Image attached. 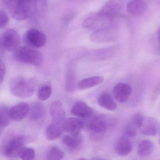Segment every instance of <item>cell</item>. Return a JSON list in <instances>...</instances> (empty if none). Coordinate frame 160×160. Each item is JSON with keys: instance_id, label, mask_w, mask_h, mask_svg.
<instances>
[{"instance_id": "cell-13", "label": "cell", "mask_w": 160, "mask_h": 160, "mask_svg": "<svg viewBox=\"0 0 160 160\" xmlns=\"http://www.w3.org/2000/svg\"><path fill=\"white\" fill-rule=\"evenodd\" d=\"M148 8L145 0H130L126 6L127 12L131 15L139 16L145 13Z\"/></svg>"}, {"instance_id": "cell-26", "label": "cell", "mask_w": 160, "mask_h": 160, "mask_svg": "<svg viewBox=\"0 0 160 160\" xmlns=\"http://www.w3.org/2000/svg\"><path fill=\"white\" fill-rule=\"evenodd\" d=\"M9 110L7 107L1 106L0 108V116H1V129L6 128L10 124V120L11 119L9 114Z\"/></svg>"}, {"instance_id": "cell-11", "label": "cell", "mask_w": 160, "mask_h": 160, "mask_svg": "<svg viewBox=\"0 0 160 160\" xmlns=\"http://www.w3.org/2000/svg\"><path fill=\"white\" fill-rule=\"evenodd\" d=\"M121 10L120 4L116 0H110L97 13L98 15L108 19L117 17Z\"/></svg>"}, {"instance_id": "cell-17", "label": "cell", "mask_w": 160, "mask_h": 160, "mask_svg": "<svg viewBox=\"0 0 160 160\" xmlns=\"http://www.w3.org/2000/svg\"><path fill=\"white\" fill-rule=\"evenodd\" d=\"M92 112V108L86 103L81 101L75 103L71 109V113L73 115L83 118H90Z\"/></svg>"}, {"instance_id": "cell-20", "label": "cell", "mask_w": 160, "mask_h": 160, "mask_svg": "<svg viewBox=\"0 0 160 160\" xmlns=\"http://www.w3.org/2000/svg\"><path fill=\"white\" fill-rule=\"evenodd\" d=\"M62 142L68 149L72 151H76L80 148L82 145V137L80 135H65L62 138Z\"/></svg>"}, {"instance_id": "cell-1", "label": "cell", "mask_w": 160, "mask_h": 160, "mask_svg": "<svg viewBox=\"0 0 160 160\" xmlns=\"http://www.w3.org/2000/svg\"><path fill=\"white\" fill-rule=\"evenodd\" d=\"M33 140L32 137L30 136L15 135L8 137L2 145V154L6 158H19L26 148L25 145L29 144Z\"/></svg>"}, {"instance_id": "cell-4", "label": "cell", "mask_w": 160, "mask_h": 160, "mask_svg": "<svg viewBox=\"0 0 160 160\" xmlns=\"http://www.w3.org/2000/svg\"><path fill=\"white\" fill-rule=\"evenodd\" d=\"M14 58L19 62L36 66L42 65L43 62L42 54L31 47L25 46L18 48L15 52Z\"/></svg>"}, {"instance_id": "cell-34", "label": "cell", "mask_w": 160, "mask_h": 160, "mask_svg": "<svg viewBox=\"0 0 160 160\" xmlns=\"http://www.w3.org/2000/svg\"><path fill=\"white\" fill-rule=\"evenodd\" d=\"M6 74V67L4 62L1 61V72H0V81L1 84L4 81Z\"/></svg>"}, {"instance_id": "cell-7", "label": "cell", "mask_w": 160, "mask_h": 160, "mask_svg": "<svg viewBox=\"0 0 160 160\" xmlns=\"http://www.w3.org/2000/svg\"><path fill=\"white\" fill-rule=\"evenodd\" d=\"M20 43V37L16 30L9 29L3 32L1 44L3 49L8 51H15Z\"/></svg>"}, {"instance_id": "cell-12", "label": "cell", "mask_w": 160, "mask_h": 160, "mask_svg": "<svg viewBox=\"0 0 160 160\" xmlns=\"http://www.w3.org/2000/svg\"><path fill=\"white\" fill-rule=\"evenodd\" d=\"M30 111L29 105L27 103L21 102L12 107L9 110L11 119L14 121H20L28 115Z\"/></svg>"}, {"instance_id": "cell-18", "label": "cell", "mask_w": 160, "mask_h": 160, "mask_svg": "<svg viewBox=\"0 0 160 160\" xmlns=\"http://www.w3.org/2000/svg\"><path fill=\"white\" fill-rule=\"evenodd\" d=\"M29 118L31 121L34 122H39L44 118L45 111L42 104L36 102L30 108Z\"/></svg>"}, {"instance_id": "cell-6", "label": "cell", "mask_w": 160, "mask_h": 160, "mask_svg": "<svg viewBox=\"0 0 160 160\" xmlns=\"http://www.w3.org/2000/svg\"><path fill=\"white\" fill-rule=\"evenodd\" d=\"M50 114L52 119L50 124L65 130V112L63 106L60 101H56L51 104Z\"/></svg>"}, {"instance_id": "cell-28", "label": "cell", "mask_w": 160, "mask_h": 160, "mask_svg": "<svg viewBox=\"0 0 160 160\" xmlns=\"http://www.w3.org/2000/svg\"><path fill=\"white\" fill-rule=\"evenodd\" d=\"M64 153L58 147L53 146L48 150L47 153L46 158L48 160H58L62 159Z\"/></svg>"}, {"instance_id": "cell-10", "label": "cell", "mask_w": 160, "mask_h": 160, "mask_svg": "<svg viewBox=\"0 0 160 160\" xmlns=\"http://www.w3.org/2000/svg\"><path fill=\"white\" fill-rule=\"evenodd\" d=\"M132 92V87L129 84L118 83L113 88V97L119 102L123 103L128 101Z\"/></svg>"}, {"instance_id": "cell-2", "label": "cell", "mask_w": 160, "mask_h": 160, "mask_svg": "<svg viewBox=\"0 0 160 160\" xmlns=\"http://www.w3.org/2000/svg\"><path fill=\"white\" fill-rule=\"evenodd\" d=\"M38 0H5L10 13L14 19L23 20L35 12Z\"/></svg>"}, {"instance_id": "cell-14", "label": "cell", "mask_w": 160, "mask_h": 160, "mask_svg": "<svg viewBox=\"0 0 160 160\" xmlns=\"http://www.w3.org/2000/svg\"><path fill=\"white\" fill-rule=\"evenodd\" d=\"M89 128L91 132L98 137H101L106 132L107 122L103 117L98 116L93 118L90 122Z\"/></svg>"}, {"instance_id": "cell-31", "label": "cell", "mask_w": 160, "mask_h": 160, "mask_svg": "<svg viewBox=\"0 0 160 160\" xmlns=\"http://www.w3.org/2000/svg\"><path fill=\"white\" fill-rule=\"evenodd\" d=\"M35 156V150L32 148H25L20 158L24 160H33Z\"/></svg>"}, {"instance_id": "cell-21", "label": "cell", "mask_w": 160, "mask_h": 160, "mask_svg": "<svg viewBox=\"0 0 160 160\" xmlns=\"http://www.w3.org/2000/svg\"><path fill=\"white\" fill-rule=\"evenodd\" d=\"M118 47H111L94 50L92 53L93 58L98 60H104L113 58L118 51Z\"/></svg>"}, {"instance_id": "cell-35", "label": "cell", "mask_w": 160, "mask_h": 160, "mask_svg": "<svg viewBox=\"0 0 160 160\" xmlns=\"http://www.w3.org/2000/svg\"><path fill=\"white\" fill-rule=\"evenodd\" d=\"M157 40H158V44H159V46L160 47V27L157 31Z\"/></svg>"}, {"instance_id": "cell-8", "label": "cell", "mask_w": 160, "mask_h": 160, "mask_svg": "<svg viewBox=\"0 0 160 160\" xmlns=\"http://www.w3.org/2000/svg\"><path fill=\"white\" fill-rule=\"evenodd\" d=\"M24 40L29 46L34 48H40L46 44L47 37L42 32L32 28L26 32Z\"/></svg>"}, {"instance_id": "cell-15", "label": "cell", "mask_w": 160, "mask_h": 160, "mask_svg": "<svg viewBox=\"0 0 160 160\" xmlns=\"http://www.w3.org/2000/svg\"><path fill=\"white\" fill-rule=\"evenodd\" d=\"M130 138L126 136L121 137L115 146V152L120 156H126L129 154L132 149V143Z\"/></svg>"}, {"instance_id": "cell-22", "label": "cell", "mask_w": 160, "mask_h": 160, "mask_svg": "<svg viewBox=\"0 0 160 160\" xmlns=\"http://www.w3.org/2000/svg\"><path fill=\"white\" fill-rule=\"evenodd\" d=\"M98 104L101 107L103 108L110 111H114L118 107L117 103L111 95L107 92L102 93L98 100Z\"/></svg>"}, {"instance_id": "cell-27", "label": "cell", "mask_w": 160, "mask_h": 160, "mask_svg": "<svg viewBox=\"0 0 160 160\" xmlns=\"http://www.w3.org/2000/svg\"><path fill=\"white\" fill-rule=\"evenodd\" d=\"M64 130L57 128L49 124L46 131V137L49 140L58 139L63 133Z\"/></svg>"}, {"instance_id": "cell-16", "label": "cell", "mask_w": 160, "mask_h": 160, "mask_svg": "<svg viewBox=\"0 0 160 160\" xmlns=\"http://www.w3.org/2000/svg\"><path fill=\"white\" fill-rule=\"evenodd\" d=\"M84 126V122L82 120L77 118H71L65 121L64 129L66 132L72 135H80Z\"/></svg>"}, {"instance_id": "cell-9", "label": "cell", "mask_w": 160, "mask_h": 160, "mask_svg": "<svg viewBox=\"0 0 160 160\" xmlns=\"http://www.w3.org/2000/svg\"><path fill=\"white\" fill-rule=\"evenodd\" d=\"M111 19L96 14L86 18L82 23V27L87 29H96L109 27Z\"/></svg>"}, {"instance_id": "cell-30", "label": "cell", "mask_w": 160, "mask_h": 160, "mask_svg": "<svg viewBox=\"0 0 160 160\" xmlns=\"http://www.w3.org/2000/svg\"><path fill=\"white\" fill-rule=\"evenodd\" d=\"M144 121L145 118L143 114L140 112H138L132 116L130 122L137 129H140Z\"/></svg>"}, {"instance_id": "cell-29", "label": "cell", "mask_w": 160, "mask_h": 160, "mask_svg": "<svg viewBox=\"0 0 160 160\" xmlns=\"http://www.w3.org/2000/svg\"><path fill=\"white\" fill-rule=\"evenodd\" d=\"M52 91V86L50 84H46L43 85L38 91V99L41 101H46L51 96Z\"/></svg>"}, {"instance_id": "cell-32", "label": "cell", "mask_w": 160, "mask_h": 160, "mask_svg": "<svg viewBox=\"0 0 160 160\" xmlns=\"http://www.w3.org/2000/svg\"><path fill=\"white\" fill-rule=\"evenodd\" d=\"M138 129L131 122H129L125 127L123 135L129 138L134 137L136 135Z\"/></svg>"}, {"instance_id": "cell-23", "label": "cell", "mask_w": 160, "mask_h": 160, "mask_svg": "<svg viewBox=\"0 0 160 160\" xmlns=\"http://www.w3.org/2000/svg\"><path fill=\"white\" fill-rule=\"evenodd\" d=\"M153 143L150 140H144L138 144L137 152L140 157H146L150 155L153 152Z\"/></svg>"}, {"instance_id": "cell-19", "label": "cell", "mask_w": 160, "mask_h": 160, "mask_svg": "<svg viewBox=\"0 0 160 160\" xmlns=\"http://www.w3.org/2000/svg\"><path fill=\"white\" fill-rule=\"evenodd\" d=\"M104 78L101 76L91 77L80 80L78 83V88L80 90H86L96 87L103 82Z\"/></svg>"}, {"instance_id": "cell-36", "label": "cell", "mask_w": 160, "mask_h": 160, "mask_svg": "<svg viewBox=\"0 0 160 160\" xmlns=\"http://www.w3.org/2000/svg\"><path fill=\"white\" fill-rule=\"evenodd\" d=\"M159 143H160V138H159Z\"/></svg>"}, {"instance_id": "cell-33", "label": "cell", "mask_w": 160, "mask_h": 160, "mask_svg": "<svg viewBox=\"0 0 160 160\" xmlns=\"http://www.w3.org/2000/svg\"><path fill=\"white\" fill-rule=\"evenodd\" d=\"M9 18L7 14L4 11L1 10L0 12V28L2 29L8 25Z\"/></svg>"}, {"instance_id": "cell-3", "label": "cell", "mask_w": 160, "mask_h": 160, "mask_svg": "<svg viewBox=\"0 0 160 160\" xmlns=\"http://www.w3.org/2000/svg\"><path fill=\"white\" fill-rule=\"evenodd\" d=\"M11 93L16 97L28 98L33 95L35 90V84L29 78L17 77L13 78L10 84Z\"/></svg>"}, {"instance_id": "cell-5", "label": "cell", "mask_w": 160, "mask_h": 160, "mask_svg": "<svg viewBox=\"0 0 160 160\" xmlns=\"http://www.w3.org/2000/svg\"><path fill=\"white\" fill-rule=\"evenodd\" d=\"M118 32L114 27H106L96 30L90 36V40L94 42L103 43L115 41L118 38Z\"/></svg>"}, {"instance_id": "cell-25", "label": "cell", "mask_w": 160, "mask_h": 160, "mask_svg": "<svg viewBox=\"0 0 160 160\" xmlns=\"http://www.w3.org/2000/svg\"><path fill=\"white\" fill-rule=\"evenodd\" d=\"M76 76L72 67H69L67 70L65 79V89L68 92H72L76 89Z\"/></svg>"}, {"instance_id": "cell-24", "label": "cell", "mask_w": 160, "mask_h": 160, "mask_svg": "<svg viewBox=\"0 0 160 160\" xmlns=\"http://www.w3.org/2000/svg\"><path fill=\"white\" fill-rule=\"evenodd\" d=\"M140 129L141 133L146 136H155L157 133V124L152 119H149L145 122L144 121L143 125Z\"/></svg>"}]
</instances>
